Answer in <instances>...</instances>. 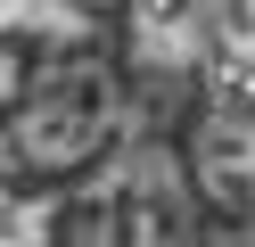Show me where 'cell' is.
I'll return each instance as SVG.
<instances>
[{
  "label": "cell",
  "mask_w": 255,
  "mask_h": 247,
  "mask_svg": "<svg viewBox=\"0 0 255 247\" xmlns=\"http://www.w3.org/2000/svg\"><path fill=\"white\" fill-rule=\"evenodd\" d=\"M198 181H206L214 206L255 214V115L214 107V115L198 124Z\"/></svg>",
  "instance_id": "cell-3"
},
{
  "label": "cell",
  "mask_w": 255,
  "mask_h": 247,
  "mask_svg": "<svg viewBox=\"0 0 255 247\" xmlns=\"http://www.w3.org/2000/svg\"><path fill=\"white\" fill-rule=\"evenodd\" d=\"M66 231L74 239H173V231H181V190H173V173L140 148V157L107 165L66 206Z\"/></svg>",
  "instance_id": "cell-2"
},
{
  "label": "cell",
  "mask_w": 255,
  "mask_h": 247,
  "mask_svg": "<svg viewBox=\"0 0 255 247\" xmlns=\"http://www.w3.org/2000/svg\"><path fill=\"white\" fill-rule=\"evenodd\" d=\"M124 115V91L107 66H58V74H41L33 91H25L17 107V165H33V173H58V165H83L107 148V132H116Z\"/></svg>",
  "instance_id": "cell-1"
},
{
  "label": "cell",
  "mask_w": 255,
  "mask_h": 247,
  "mask_svg": "<svg viewBox=\"0 0 255 247\" xmlns=\"http://www.w3.org/2000/svg\"><path fill=\"white\" fill-rule=\"evenodd\" d=\"M132 16H140V49L181 58V49L214 25V0H132Z\"/></svg>",
  "instance_id": "cell-4"
},
{
  "label": "cell",
  "mask_w": 255,
  "mask_h": 247,
  "mask_svg": "<svg viewBox=\"0 0 255 247\" xmlns=\"http://www.w3.org/2000/svg\"><path fill=\"white\" fill-rule=\"evenodd\" d=\"M214 33H222V49H231V58L255 66V0H214Z\"/></svg>",
  "instance_id": "cell-5"
}]
</instances>
